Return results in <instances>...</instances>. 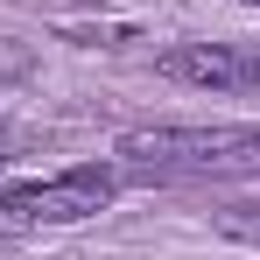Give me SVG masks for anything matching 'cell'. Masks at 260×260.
<instances>
[{
	"mask_svg": "<svg viewBox=\"0 0 260 260\" xmlns=\"http://www.w3.org/2000/svg\"><path fill=\"white\" fill-rule=\"evenodd\" d=\"M239 85H260V43H239Z\"/></svg>",
	"mask_w": 260,
	"mask_h": 260,
	"instance_id": "6",
	"label": "cell"
},
{
	"mask_svg": "<svg viewBox=\"0 0 260 260\" xmlns=\"http://www.w3.org/2000/svg\"><path fill=\"white\" fill-rule=\"evenodd\" d=\"M120 155L141 169H260V127H134Z\"/></svg>",
	"mask_w": 260,
	"mask_h": 260,
	"instance_id": "1",
	"label": "cell"
},
{
	"mask_svg": "<svg viewBox=\"0 0 260 260\" xmlns=\"http://www.w3.org/2000/svg\"><path fill=\"white\" fill-rule=\"evenodd\" d=\"M162 78L190 91H246L239 85V49L232 43H183L162 56Z\"/></svg>",
	"mask_w": 260,
	"mask_h": 260,
	"instance_id": "3",
	"label": "cell"
},
{
	"mask_svg": "<svg viewBox=\"0 0 260 260\" xmlns=\"http://www.w3.org/2000/svg\"><path fill=\"white\" fill-rule=\"evenodd\" d=\"M218 232L260 253V204H225V211H218Z\"/></svg>",
	"mask_w": 260,
	"mask_h": 260,
	"instance_id": "4",
	"label": "cell"
},
{
	"mask_svg": "<svg viewBox=\"0 0 260 260\" xmlns=\"http://www.w3.org/2000/svg\"><path fill=\"white\" fill-rule=\"evenodd\" d=\"M246 7H260V0H246Z\"/></svg>",
	"mask_w": 260,
	"mask_h": 260,
	"instance_id": "7",
	"label": "cell"
},
{
	"mask_svg": "<svg viewBox=\"0 0 260 260\" xmlns=\"http://www.w3.org/2000/svg\"><path fill=\"white\" fill-rule=\"evenodd\" d=\"M120 176L106 162H78V169L49 176V183H21L0 197V232H43V225H85L113 204Z\"/></svg>",
	"mask_w": 260,
	"mask_h": 260,
	"instance_id": "2",
	"label": "cell"
},
{
	"mask_svg": "<svg viewBox=\"0 0 260 260\" xmlns=\"http://www.w3.org/2000/svg\"><path fill=\"white\" fill-rule=\"evenodd\" d=\"M134 36H141L134 21H106V28L91 21V28H71V43H85V49H120V43H134Z\"/></svg>",
	"mask_w": 260,
	"mask_h": 260,
	"instance_id": "5",
	"label": "cell"
}]
</instances>
